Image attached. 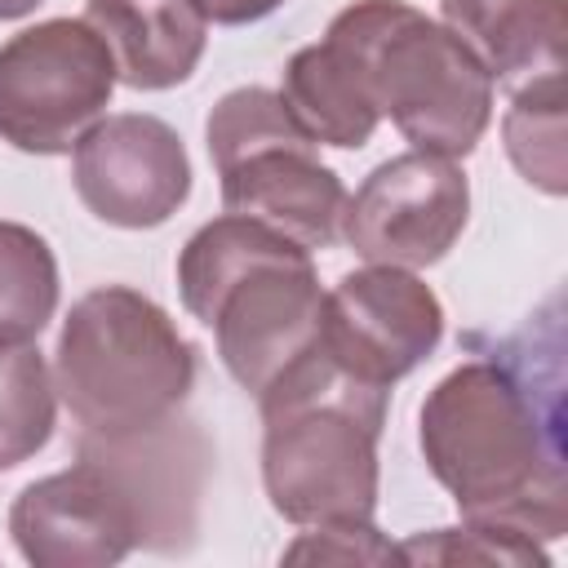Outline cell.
Segmentation results:
<instances>
[{
    "label": "cell",
    "mask_w": 568,
    "mask_h": 568,
    "mask_svg": "<svg viewBox=\"0 0 568 568\" xmlns=\"http://www.w3.org/2000/svg\"><path fill=\"white\" fill-rule=\"evenodd\" d=\"M417 444L462 519L510 528L528 541L568 532L559 377L528 359H466L422 399Z\"/></svg>",
    "instance_id": "obj_1"
},
{
    "label": "cell",
    "mask_w": 568,
    "mask_h": 568,
    "mask_svg": "<svg viewBox=\"0 0 568 568\" xmlns=\"http://www.w3.org/2000/svg\"><path fill=\"white\" fill-rule=\"evenodd\" d=\"M262 484L288 524H364L377 510V439L390 386L342 368L320 342L262 395Z\"/></svg>",
    "instance_id": "obj_2"
},
{
    "label": "cell",
    "mask_w": 568,
    "mask_h": 568,
    "mask_svg": "<svg viewBox=\"0 0 568 568\" xmlns=\"http://www.w3.org/2000/svg\"><path fill=\"white\" fill-rule=\"evenodd\" d=\"M182 306L213 328L226 373L262 395L320 342L324 293L311 248L266 222L222 213L178 253Z\"/></svg>",
    "instance_id": "obj_3"
},
{
    "label": "cell",
    "mask_w": 568,
    "mask_h": 568,
    "mask_svg": "<svg viewBox=\"0 0 568 568\" xmlns=\"http://www.w3.org/2000/svg\"><path fill=\"white\" fill-rule=\"evenodd\" d=\"M53 386L84 439H138L186 404L195 346L160 302L129 284H102L62 320Z\"/></svg>",
    "instance_id": "obj_4"
},
{
    "label": "cell",
    "mask_w": 568,
    "mask_h": 568,
    "mask_svg": "<svg viewBox=\"0 0 568 568\" xmlns=\"http://www.w3.org/2000/svg\"><path fill=\"white\" fill-rule=\"evenodd\" d=\"M368 71L377 111L413 142L444 160L470 155L493 120V75L439 22L404 0H355L328 31Z\"/></svg>",
    "instance_id": "obj_5"
},
{
    "label": "cell",
    "mask_w": 568,
    "mask_h": 568,
    "mask_svg": "<svg viewBox=\"0 0 568 568\" xmlns=\"http://www.w3.org/2000/svg\"><path fill=\"white\" fill-rule=\"evenodd\" d=\"M204 142L226 213L266 222L302 248H328L337 240L346 186L275 89L248 84L222 93L209 111Z\"/></svg>",
    "instance_id": "obj_6"
},
{
    "label": "cell",
    "mask_w": 568,
    "mask_h": 568,
    "mask_svg": "<svg viewBox=\"0 0 568 568\" xmlns=\"http://www.w3.org/2000/svg\"><path fill=\"white\" fill-rule=\"evenodd\" d=\"M115 62L84 18H49L0 44V142L67 155L111 106Z\"/></svg>",
    "instance_id": "obj_7"
},
{
    "label": "cell",
    "mask_w": 568,
    "mask_h": 568,
    "mask_svg": "<svg viewBox=\"0 0 568 568\" xmlns=\"http://www.w3.org/2000/svg\"><path fill=\"white\" fill-rule=\"evenodd\" d=\"M9 532L36 568H111L133 546H151V519L138 493L89 444L75 466L31 479L13 497Z\"/></svg>",
    "instance_id": "obj_8"
},
{
    "label": "cell",
    "mask_w": 568,
    "mask_h": 568,
    "mask_svg": "<svg viewBox=\"0 0 568 568\" xmlns=\"http://www.w3.org/2000/svg\"><path fill=\"white\" fill-rule=\"evenodd\" d=\"M470 217L466 173L430 151H404L377 164L342 209V235L355 257L377 266H435Z\"/></svg>",
    "instance_id": "obj_9"
},
{
    "label": "cell",
    "mask_w": 568,
    "mask_h": 568,
    "mask_svg": "<svg viewBox=\"0 0 568 568\" xmlns=\"http://www.w3.org/2000/svg\"><path fill=\"white\" fill-rule=\"evenodd\" d=\"M444 337V306L404 266L346 271L320 311V346L364 382L408 377Z\"/></svg>",
    "instance_id": "obj_10"
},
{
    "label": "cell",
    "mask_w": 568,
    "mask_h": 568,
    "mask_svg": "<svg viewBox=\"0 0 568 568\" xmlns=\"http://www.w3.org/2000/svg\"><path fill=\"white\" fill-rule=\"evenodd\" d=\"M71 182L80 204L124 231L169 222L191 195V160L182 138L142 111L106 115L71 146Z\"/></svg>",
    "instance_id": "obj_11"
},
{
    "label": "cell",
    "mask_w": 568,
    "mask_h": 568,
    "mask_svg": "<svg viewBox=\"0 0 568 568\" xmlns=\"http://www.w3.org/2000/svg\"><path fill=\"white\" fill-rule=\"evenodd\" d=\"M439 13L444 27L479 58L493 84L524 89L541 80H564V0H439Z\"/></svg>",
    "instance_id": "obj_12"
},
{
    "label": "cell",
    "mask_w": 568,
    "mask_h": 568,
    "mask_svg": "<svg viewBox=\"0 0 568 568\" xmlns=\"http://www.w3.org/2000/svg\"><path fill=\"white\" fill-rule=\"evenodd\" d=\"M84 22L115 62V80L142 93L191 80L209 22L191 0H84Z\"/></svg>",
    "instance_id": "obj_13"
},
{
    "label": "cell",
    "mask_w": 568,
    "mask_h": 568,
    "mask_svg": "<svg viewBox=\"0 0 568 568\" xmlns=\"http://www.w3.org/2000/svg\"><path fill=\"white\" fill-rule=\"evenodd\" d=\"M280 98L288 115L302 124V133L320 146L359 151L382 120L368 71L355 62V53H346L328 36L320 44L297 49L284 62Z\"/></svg>",
    "instance_id": "obj_14"
},
{
    "label": "cell",
    "mask_w": 568,
    "mask_h": 568,
    "mask_svg": "<svg viewBox=\"0 0 568 568\" xmlns=\"http://www.w3.org/2000/svg\"><path fill=\"white\" fill-rule=\"evenodd\" d=\"M58 417V386L31 342H0V470L36 457Z\"/></svg>",
    "instance_id": "obj_15"
},
{
    "label": "cell",
    "mask_w": 568,
    "mask_h": 568,
    "mask_svg": "<svg viewBox=\"0 0 568 568\" xmlns=\"http://www.w3.org/2000/svg\"><path fill=\"white\" fill-rule=\"evenodd\" d=\"M58 311V257L22 222H0V342H31Z\"/></svg>",
    "instance_id": "obj_16"
},
{
    "label": "cell",
    "mask_w": 568,
    "mask_h": 568,
    "mask_svg": "<svg viewBox=\"0 0 568 568\" xmlns=\"http://www.w3.org/2000/svg\"><path fill=\"white\" fill-rule=\"evenodd\" d=\"M510 164L546 195L568 191V160H564V80H541L515 89V102L501 120Z\"/></svg>",
    "instance_id": "obj_17"
},
{
    "label": "cell",
    "mask_w": 568,
    "mask_h": 568,
    "mask_svg": "<svg viewBox=\"0 0 568 568\" xmlns=\"http://www.w3.org/2000/svg\"><path fill=\"white\" fill-rule=\"evenodd\" d=\"M399 559H413V564H457V559H470V564H537L546 568L550 555L541 550V541H528L510 528H497V524H475V519H462V528H435L426 537H408L399 546Z\"/></svg>",
    "instance_id": "obj_18"
},
{
    "label": "cell",
    "mask_w": 568,
    "mask_h": 568,
    "mask_svg": "<svg viewBox=\"0 0 568 568\" xmlns=\"http://www.w3.org/2000/svg\"><path fill=\"white\" fill-rule=\"evenodd\" d=\"M395 555L399 550L377 537L373 519H364V524H320V528H311L302 541H293L284 550L288 564H297V559H320V564L324 559H337V564H377V559H395Z\"/></svg>",
    "instance_id": "obj_19"
},
{
    "label": "cell",
    "mask_w": 568,
    "mask_h": 568,
    "mask_svg": "<svg viewBox=\"0 0 568 568\" xmlns=\"http://www.w3.org/2000/svg\"><path fill=\"white\" fill-rule=\"evenodd\" d=\"M195 13L204 22H217V27H244V22H257L266 13H275L284 0H191Z\"/></svg>",
    "instance_id": "obj_20"
},
{
    "label": "cell",
    "mask_w": 568,
    "mask_h": 568,
    "mask_svg": "<svg viewBox=\"0 0 568 568\" xmlns=\"http://www.w3.org/2000/svg\"><path fill=\"white\" fill-rule=\"evenodd\" d=\"M36 4H44V0H0V22H13V18H27Z\"/></svg>",
    "instance_id": "obj_21"
}]
</instances>
